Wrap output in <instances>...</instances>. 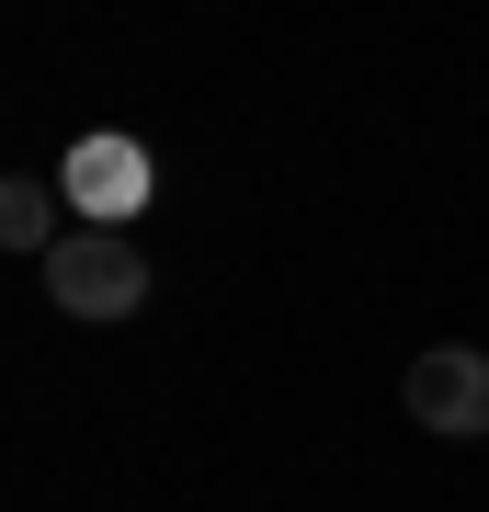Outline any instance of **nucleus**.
Wrapping results in <instances>:
<instances>
[{
  "label": "nucleus",
  "mask_w": 489,
  "mask_h": 512,
  "mask_svg": "<svg viewBox=\"0 0 489 512\" xmlns=\"http://www.w3.org/2000/svg\"><path fill=\"white\" fill-rule=\"evenodd\" d=\"M46 296L69 319H137L148 308V251H137L126 228H80L69 217V239L46 251Z\"/></svg>",
  "instance_id": "obj_1"
},
{
  "label": "nucleus",
  "mask_w": 489,
  "mask_h": 512,
  "mask_svg": "<svg viewBox=\"0 0 489 512\" xmlns=\"http://www.w3.org/2000/svg\"><path fill=\"white\" fill-rule=\"evenodd\" d=\"M57 194H69L80 228H126V217H148V194H160V160L103 126V137H80L69 160H57Z\"/></svg>",
  "instance_id": "obj_2"
},
{
  "label": "nucleus",
  "mask_w": 489,
  "mask_h": 512,
  "mask_svg": "<svg viewBox=\"0 0 489 512\" xmlns=\"http://www.w3.org/2000/svg\"><path fill=\"white\" fill-rule=\"evenodd\" d=\"M399 399H410V421H421L433 444H478V433H489V353H478V342H433V353H410Z\"/></svg>",
  "instance_id": "obj_3"
},
{
  "label": "nucleus",
  "mask_w": 489,
  "mask_h": 512,
  "mask_svg": "<svg viewBox=\"0 0 489 512\" xmlns=\"http://www.w3.org/2000/svg\"><path fill=\"white\" fill-rule=\"evenodd\" d=\"M57 205H69V194H57V171H12V183H0V239L46 262L57 239H69V228H57Z\"/></svg>",
  "instance_id": "obj_4"
}]
</instances>
